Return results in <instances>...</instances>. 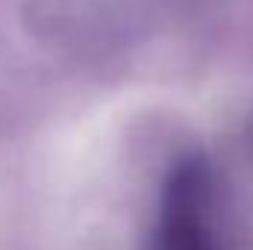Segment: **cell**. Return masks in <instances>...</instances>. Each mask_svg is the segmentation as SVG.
I'll return each mask as SVG.
<instances>
[{
	"label": "cell",
	"instance_id": "cell-1",
	"mask_svg": "<svg viewBox=\"0 0 253 250\" xmlns=\"http://www.w3.org/2000/svg\"><path fill=\"white\" fill-rule=\"evenodd\" d=\"M153 250H218L206 221V174L200 165L189 162L171 174L159 203Z\"/></svg>",
	"mask_w": 253,
	"mask_h": 250
}]
</instances>
